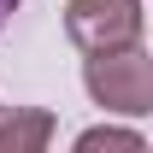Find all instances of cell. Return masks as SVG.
Returning <instances> with one entry per match:
<instances>
[{
    "mask_svg": "<svg viewBox=\"0 0 153 153\" xmlns=\"http://www.w3.org/2000/svg\"><path fill=\"white\" fill-rule=\"evenodd\" d=\"M82 88L112 118H147L153 112V59L147 47H106L82 59Z\"/></svg>",
    "mask_w": 153,
    "mask_h": 153,
    "instance_id": "6da1fadb",
    "label": "cell"
},
{
    "mask_svg": "<svg viewBox=\"0 0 153 153\" xmlns=\"http://www.w3.org/2000/svg\"><path fill=\"white\" fill-rule=\"evenodd\" d=\"M65 36L82 53L135 47L141 41V0H71L65 6Z\"/></svg>",
    "mask_w": 153,
    "mask_h": 153,
    "instance_id": "7a4b0ae2",
    "label": "cell"
},
{
    "mask_svg": "<svg viewBox=\"0 0 153 153\" xmlns=\"http://www.w3.org/2000/svg\"><path fill=\"white\" fill-rule=\"evenodd\" d=\"M53 130L59 124L47 106H12V112H0V153H41Z\"/></svg>",
    "mask_w": 153,
    "mask_h": 153,
    "instance_id": "3957f363",
    "label": "cell"
},
{
    "mask_svg": "<svg viewBox=\"0 0 153 153\" xmlns=\"http://www.w3.org/2000/svg\"><path fill=\"white\" fill-rule=\"evenodd\" d=\"M147 153V135L141 130H112V124H94V130L76 135V153Z\"/></svg>",
    "mask_w": 153,
    "mask_h": 153,
    "instance_id": "277c9868",
    "label": "cell"
},
{
    "mask_svg": "<svg viewBox=\"0 0 153 153\" xmlns=\"http://www.w3.org/2000/svg\"><path fill=\"white\" fill-rule=\"evenodd\" d=\"M12 12H18V0H0V24H6V18H12Z\"/></svg>",
    "mask_w": 153,
    "mask_h": 153,
    "instance_id": "5b68a950",
    "label": "cell"
}]
</instances>
